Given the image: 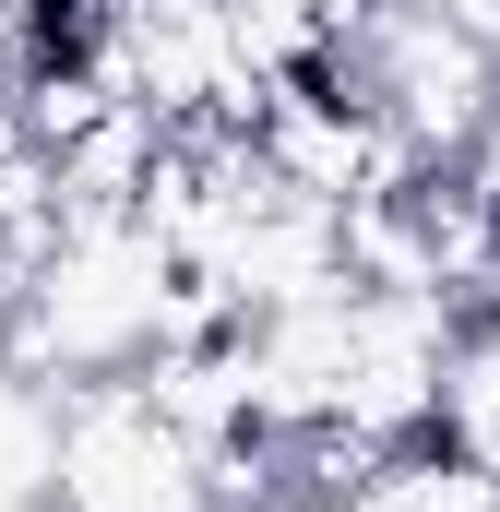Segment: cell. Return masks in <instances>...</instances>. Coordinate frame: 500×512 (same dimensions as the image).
<instances>
[{
	"label": "cell",
	"instance_id": "6da1fadb",
	"mask_svg": "<svg viewBox=\"0 0 500 512\" xmlns=\"http://www.w3.org/2000/svg\"><path fill=\"white\" fill-rule=\"evenodd\" d=\"M477 512H500V477H489V501H477Z\"/></svg>",
	"mask_w": 500,
	"mask_h": 512
}]
</instances>
